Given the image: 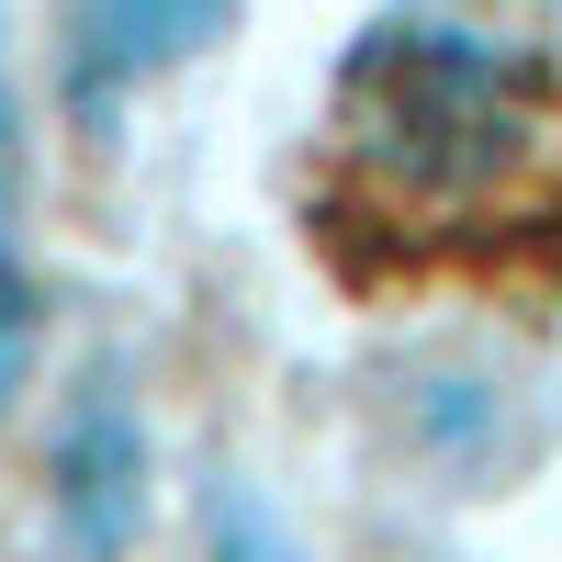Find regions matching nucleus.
Returning a JSON list of instances; mask_svg holds the SVG:
<instances>
[{
    "label": "nucleus",
    "instance_id": "obj_1",
    "mask_svg": "<svg viewBox=\"0 0 562 562\" xmlns=\"http://www.w3.org/2000/svg\"><path fill=\"white\" fill-rule=\"evenodd\" d=\"M551 57L473 12H383L338 68V203L349 225H394L428 259L450 225L529 214L551 158Z\"/></svg>",
    "mask_w": 562,
    "mask_h": 562
},
{
    "label": "nucleus",
    "instance_id": "obj_2",
    "mask_svg": "<svg viewBox=\"0 0 562 562\" xmlns=\"http://www.w3.org/2000/svg\"><path fill=\"white\" fill-rule=\"evenodd\" d=\"M225 12L237 0H68V90H79V113H102L113 90L180 68L192 45H214Z\"/></svg>",
    "mask_w": 562,
    "mask_h": 562
},
{
    "label": "nucleus",
    "instance_id": "obj_3",
    "mask_svg": "<svg viewBox=\"0 0 562 562\" xmlns=\"http://www.w3.org/2000/svg\"><path fill=\"white\" fill-rule=\"evenodd\" d=\"M68 518H79L90 551H113L124 518H135V428H124L113 405H90L79 428H68Z\"/></svg>",
    "mask_w": 562,
    "mask_h": 562
},
{
    "label": "nucleus",
    "instance_id": "obj_4",
    "mask_svg": "<svg viewBox=\"0 0 562 562\" xmlns=\"http://www.w3.org/2000/svg\"><path fill=\"white\" fill-rule=\"evenodd\" d=\"M0 169H12V90H0ZM23 371V259H12V180H0V394Z\"/></svg>",
    "mask_w": 562,
    "mask_h": 562
}]
</instances>
